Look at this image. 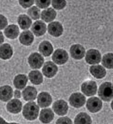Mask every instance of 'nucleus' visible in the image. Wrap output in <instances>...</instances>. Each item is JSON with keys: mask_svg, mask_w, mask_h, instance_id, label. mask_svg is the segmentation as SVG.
Instances as JSON below:
<instances>
[{"mask_svg": "<svg viewBox=\"0 0 113 124\" xmlns=\"http://www.w3.org/2000/svg\"><path fill=\"white\" fill-rule=\"evenodd\" d=\"M39 112V108L36 102H28L23 108V114L25 118L28 120H34L37 118Z\"/></svg>", "mask_w": 113, "mask_h": 124, "instance_id": "obj_1", "label": "nucleus"}, {"mask_svg": "<svg viewBox=\"0 0 113 124\" xmlns=\"http://www.w3.org/2000/svg\"><path fill=\"white\" fill-rule=\"evenodd\" d=\"M98 95L102 100L110 101L113 99V85L109 82H104L99 88Z\"/></svg>", "mask_w": 113, "mask_h": 124, "instance_id": "obj_2", "label": "nucleus"}, {"mask_svg": "<svg viewBox=\"0 0 113 124\" xmlns=\"http://www.w3.org/2000/svg\"><path fill=\"white\" fill-rule=\"evenodd\" d=\"M44 62V58L41 54L37 52L31 54L28 58V62L30 67L34 69L40 68L43 64Z\"/></svg>", "mask_w": 113, "mask_h": 124, "instance_id": "obj_3", "label": "nucleus"}, {"mask_svg": "<svg viewBox=\"0 0 113 124\" xmlns=\"http://www.w3.org/2000/svg\"><path fill=\"white\" fill-rule=\"evenodd\" d=\"M82 92L87 96H92L96 94L97 85L95 81L89 80L84 82L81 86Z\"/></svg>", "mask_w": 113, "mask_h": 124, "instance_id": "obj_4", "label": "nucleus"}, {"mask_svg": "<svg viewBox=\"0 0 113 124\" xmlns=\"http://www.w3.org/2000/svg\"><path fill=\"white\" fill-rule=\"evenodd\" d=\"M86 61L90 64L99 63L101 60V55L97 50L92 49L88 50L86 53Z\"/></svg>", "mask_w": 113, "mask_h": 124, "instance_id": "obj_5", "label": "nucleus"}, {"mask_svg": "<svg viewBox=\"0 0 113 124\" xmlns=\"http://www.w3.org/2000/svg\"><path fill=\"white\" fill-rule=\"evenodd\" d=\"M102 101L97 97H92L88 99L86 107L89 111L92 113H97L102 108Z\"/></svg>", "mask_w": 113, "mask_h": 124, "instance_id": "obj_6", "label": "nucleus"}, {"mask_svg": "<svg viewBox=\"0 0 113 124\" xmlns=\"http://www.w3.org/2000/svg\"><path fill=\"white\" fill-rule=\"evenodd\" d=\"M69 102L72 107L79 108L83 106L85 104L86 98L81 93H74L70 97Z\"/></svg>", "mask_w": 113, "mask_h": 124, "instance_id": "obj_7", "label": "nucleus"}, {"mask_svg": "<svg viewBox=\"0 0 113 124\" xmlns=\"http://www.w3.org/2000/svg\"><path fill=\"white\" fill-rule=\"evenodd\" d=\"M69 56L67 52L63 49H58L54 53L52 59L56 64L61 65L65 64L68 61Z\"/></svg>", "mask_w": 113, "mask_h": 124, "instance_id": "obj_8", "label": "nucleus"}, {"mask_svg": "<svg viewBox=\"0 0 113 124\" xmlns=\"http://www.w3.org/2000/svg\"><path fill=\"white\" fill-rule=\"evenodd\" d=\"M53 108L55 113L59 116L66 115L69 109L67 103L64 100H59L55 101L53 105Z\"/></svg>", "mask_w": 113, "mask_h": 124, "instance_id": "obj_9", "label": "nucleus"}, {"mask_svg": "<svg viewBox=\"0 0 113 124\" xmlns=\"http://www.w3.org/2000/svg\"><path fill=\"white\" fill-rule=\"evenodd\" d=\"M58 67L51 61L46 62L42 69V71L45 77L52 78L56 74L58 71Z\"/></svg>", "mask_w": 113, "mask_h": 124, "instance_id": "obj_10", "label": "nucleus"}, {"mask_svg": "<svg viewBox=\"0 0 113 124\" xmlns=\"http://www.w3.org/2000/svg\"><path fill=\"white\" fill-rule=\"evenodd\" d=\"M85 49L80 44H75L70 48V53L71 56L77 60L82 59L85 54Z\"/></svg>", "mask_w": 113, "mask_h": 124, "instance_id": "obj_11", "label": "nucleus"}, {"mask_svg": "<svg viewBox=\"0 0 113 124\" xmlns=\"http://www.w3.org/2000/svg\"><path fill=\"white\" fill-rule=\"evenodd\" d=\"M49 33L53 36L59 37L63 32V26L61 24L58 22H54L49 24L48 27Z\"/></svg>", "mask_w": 113, "mask_h": 124, "instance_id": "obj_12", "label": "nucleus"}, {"mask_svg": "<svg viewBox=\"0 0 113 124\" xmlns=\"http://www.w3.org/2000/svg\"><path fill=\"white\" fill-rule=\"evenodd\" d=\"M52 102V98L51 95L46 92L41 93L38 97V103L41 108L49 107Z\"/></svg>", "mask_w": 113, "mask_h": 124, "instance_id": "obj_13", "label": "nucleus"}, {"mask_svg": "<svg viewBox=\"0 0 113 124\" xmlns=\"http://www.w3.org/2000/svg\"><path fill=\"white\" fill-rule=\"evenodd\" d=\"M22 108V103L17 99H13L10 101L7 105L8 111L13 114L20 113Z\"/></svg>", "mask_w": 113, "mask_h": 124, "instance_id": "obj_14", "label": "nucleus"}, {"mask_svg": "<svg viewBox=\"0 0 113 124\" xmlns=\"http://www.w3.org/2000/svg\"><path fill=\"white\" fill-rule=\"evenodd\" d=\"M32 30L36 36H42L46 32V25L42 21H37L33 25Z\"/></svg>", "mask_w": 113, "mask_h": 124, "instance_id": "obj_15", "label": "nucleus"}, {"mask_svg": "<svg viewBox=\"0 0 113 124\" xmlns=\"http://www.w3.org/2000/svg\"><path fill=\"white\" fill-rule=\"evenodd\" d=\"M22 94L24 99L26 101L35 100L37 95V89L34 87L28 86L24 89Z\"/></svg>", "mask_w": 113, "mask_h": 124, "instance_id": "obj_16", "label": "nucleus"}, {"mask_svg": "<svg viewBox=\"0 0 113 124\" xmlns=\"http://www.w3.org/2000/svg\"><path fill=\"white\" fill-rule=\"evenodd\" d=\"M90 71L93 76L98 79H101L106 75V70L101 65H93L90 68Z\"/></svg>", "mask_w": 113, "mask_h": 124, "instance_id": "obj_17", "label": "nucleus"}, {"mask_svg": "<svg viewBox=\"0 0 113 124\" xmlns=\"http://www.w3.org/2000/svg\"><path fill=\"white\" fill-rule=\"evenodd\" d=\"M13 97V89L9 85L1 87L0 89V98L3 101H8Z\"/></svg>", "mask_w": 113, "mask_h": 124, "instance_id": "obj_18", "label": "nucleus"}, {"mask_svg": "<svg viewBox=\"0 0 113 124\" xmlns=\"http://www.w3.org/2000/svg\"><path fill=\"white\" fill-rule=\"evenodd\" d=\"M54 118V114L50 108L42 109L40 115V120L44 123H49L52 121Z\"/></svg>", "mask_w": 113, "mask_h": 124, "instance_id": "obj_19", "label": "nucleus"}, {"mask_svg": "<svg viewBox=\"0 0 113 124\" xmlns=\"http://www.w3.org/2000/svg\"><path fill=\"white\" fill-rule=\"evenodd\" d=\"M13 53V48L8 43H5L1 46L0 49V56L3 59L10 58Z\"/></svg>", "mask_w": 113, "mask_h": 124, "instance_id": "obj_20", "label": "nucleus"}, {"mask_svg": "<svg viewBox=\"0 0 113 124\" xmlns=\"http://www.w3.org/2000/svg\"><path fill=\"white\" fill-rule=\"evenodd\" d=\"M39 51L45 56H49L53 52V47L52 45L47 41L42 42L39 47Z\"/></svg>", "mask_w": 113, "mask_h": 124, "instance_id": "obj_21", "label": "nucleus"}, {"mask_svg": "<svg viewBox=\"0 0 113 124\" xmlns=\"http://www.w3.org/2000/svg\"><path fill=\"white\" fill-rule=\"evenodd\" d=\"M4 33L7 37L14 39L16 38L19 34V27L15 25L8 26L4 30Z\"/></svg>", "mask_w": 113, "mask_h": 124, "instance_id": "obj_22", "label": "nucleus"}, {"mask_svg": "<svg viewBox=\"0 0 113 124\" xmlns=\"http://www.w3.org/2000/svg\"><path fill=\"white\" fill-rule=\"evenodd\" d=\"M34 39L33 34L30 31H25L21 33L19 40L22 44L29 46L33 43Z\"/></svg>", "mask_w": 113, "mask_h": 124, "instance_id": "obj_23", "label": "nucleus"}, {"mask_svg": "<svg viewBox=\"0 0 113 124\" xmlns=\"http://www.w3.org/2000/svg\"><path fill=\"white\" fill-rule=\"evenodd\" d=\"M56 15V12L54 9L52 8H48L42 12L41 18L45 22L48 23L53 21L55 19Z\"/></svg>", "mask_w": 113, "mask_h": 124, "instance_id": "obj_24", "label": "nucleus"}, {"mask_svg": "<svg viewBox=\"0 0 113 124\" xmlns=\"http://www.w3.org/2000/svg\"><path fill=\"white\" fill-rule=\"evenodd\" d=\"M28 82V78L24 74H19L14 80V85L17 89H22L26 85Z\"/></svg>", "mask_w": 113, "mask_h": 124, "instance_id": "obj_25", "label": "nucleus"}, {"mask_svg": "<svg viewBox=\"0 0 113 124\" xmlns=\"http://www.w3.org/2000/svg\"><path fill=\"white\" fill-rule=\"evenodd\" d=\"M29 79L33 84L38 85L42 83L43 80V75L40 71L33 70L29 74Z\"/></svg>", "mask_w": 113, "mask_h": 124, "instance_id": "obj_26", "label": "nucleus"}, {"mask_svg": "<svg viewBox=\"0 0 113 124\" xmlns=\"http://www.w3.org/2000/svg\"><path fill=\"white\" fill-rule=\"evenodd\" d=\"M18 22L21 28L23 30L29 29L32 24L31 20L26 15H20L18 19Z\"/></svg>", "mask_w": 113, "mask_h": 124, "instance_id": "obj_27", "label": "nucleus"}, {"mask_svg": "<svg viewBox=\"0 0 113 124\" xmlns=\"http://www.w3.org/2000/svg\"><path fill=\"white\" fill-rule=\"evenodd\" d=\"M75 124H92V119L90 116L85 113H81L78 115L75 119Z\"/></svg>", "mask_w": 113, "mask_h": 124, "instance_id": "obj_28", "label": "nucleus"}, {"mask_svg": "<svg viewBox=\"0 0 113 124\" xmlns=\"http://www.w3.org/2000/svg\"><path fill=\"white\" fill-rule=\"evenodd\" d=\"M102 64L108 69L113 68V53L105 54L102 59Z\"/></svg>", "mask_w": 113, "mask_h": 124, "instance_id": "obj_29", "label": "nucleus"}, {"mask_svg": "<svg viewBox=\"0 0 113 124\" xmlns=\"http://www.w3.org/2000/svg\"><path fill=\"white\" fill-rule=\"evenodd\" d=\"M28 14L33 20H37L40 17V10L37 7L34 6L28 11Z\"/></svg>", "mask_w": 113, "mask_h": 124, "instance_id": "obj_30", "label": "nucleus"}, {"mask_svg": "<svg viewBox=\"0 0 113 124\" xmlns=\"http://www.w3.org/2000/svg\"><path fill=\"white\" fill-rule=\"evenodd\" d=\"M66 5L65 0H52V6L56 10H61L64 8Z\"/></svg>", "mask_w": 113, "mask_h": 124, "instance_id": "obj_31", "label": "nucleus"}, {"mask_svg": "<svg viewBox=\"0 0 113 124\" xmlns=\"http://www.w3.org/2000/svg\"><path fill=\"white\" fill-rule=\"evenodd\" d=\"M36 3L39 8L44 9L50 6L51 0H36Z\"/></svg>", "mask_w": 113, "mask_h": 124, "instance_id": "obj_32", "label": "nucleus"}, {"mask_svg": "<svg viewBox=\"0 0 113 124\" xmlns=\"http://www.w3.org/2000/svg\"><path fill=\"white\" fill-rule=\"evenodd\" d=\"M19 3L23 8H27L33 5L34 0H19Z\"/></svg>", "mask_w": 113, "mask_h": 124, "instance_id": "obj_33", "label": "nucleus"}, {"mask_svg": "<svg viewBox=\"0 0 113 124\" xmlns=\"http://www.w3.org/2000/svg\"><path fill=\"white\" fill-rule=\"evenodd\" d=\"M56 124H72V122L68 117H64L59 119L56 122Z\"/></svg>", "mask_w": 113, "mask_h": 124, "instance_id": "obj_34", "label": "nucleus"}, {"mask_svg": "<svg viewBox=\"0 0 113 124\" xmlns=\"http://www.w3.org/2000/svg\"><path fill=\"white\" fill-rule=\"evenodd\" d=\"M8 25L7 19L2 15H1V29H4L6 26Z\"/></svg>", "mask_w": 113, "mask_h": 124, "instance_id": "obj_35", "label": "nucleus"}, {"mask_svg": "<svg viewBox=\"0 0 113 124\" xmlns=\"http://www.w3.org/2000/svg\"><path fill=\"white\" fill-rule=\"evenodd\" d=\"M14 96H15V98H21V93L20 91H18V90H16L14 92Z\"/></svg>", "mask_w": 113, "mask_h": 124, "instance_id": "obj_36", "label": "nucleus"}, {"mask_svg": "<svg viewBox=\"0 0 113 124\" xmlns=\"http://www.w3.org/2000/svg\"><path fill=\"white\" fill-rule=\"evenodd\" d=\"M1 33V44H2L3 42H4V36L3 35V34L2 32H0Z\"/></svg>", "mask_w": 113, "mask_h": 124, "instance_id": "obj_37", "label": "nucleus"}, {"mask_svg": "<svg viewBox=\"0 0 113 124\" xmlns=\"http://www.w3.org/2000/svg\"><path fill=\"white\" fill-rule=\"evenodd\" d=\"M111 108H112L113 110V101L111 102Z\"/></svg>", "mask_w": 113, "mask_h": 124, "instance_id": "obj_38", "label": "nucleus"}]
</instances>
